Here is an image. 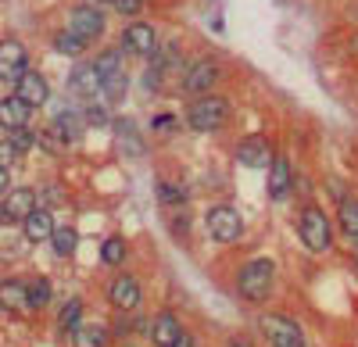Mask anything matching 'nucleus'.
Masks as SVG:
<instances>
[{
	"label": "nucleus",
	"mask_w": 358,
	"mask_h": 347,
	"mask_svg": "<svg viewBox=\"0 0 358 347\" xmlns=\"http://www.w3.org/2000/svg\"><path fill=\"white\" fill-rule=\"evenodd\" d=\"M204 229H208V237H212L215 244H236L244 237V215L236 212L233 205H215V208H208V215H204Z\"/></svg>",
	"instance_id": "obj_5"
},
{
	"label": "nucleus",
	"mask_w": 358,
	"mask_h": 347,
	"mask_svg": "<svg viewBox=\"0 0 358 347\" xmlns=\"http://www.w3.org/2000/svg\"><path fill=\"white\" fill-rule=\"evenodd\" d=\"M179 333H183V323H179V315L176 311H158L155 319H151V344L155 347H172L179 340Z\"/></svg>",
	"instance_id": "obj_16"
},
{
	"label": "nucleus",
	"mask_w": 358,
	"mask_h": 347,
	"mask_svg": "<svg viewBox=\"0 0 358 347\" xmlns=\"http://www.w3.org/2000/svg\"><path fill=\"white\" fill-rule=\"evenodd\" d=\"M33 111H36L33 104H25L18 94H11V97L0 101V126H4V129H22V126H29Z\"/></svg>",
	"instance_id": "obj_17"
},
{
	"label": "nucleus",
	"mask_w": 358,
	"mask_h": 347,
	"mask_svg": "<svg viewBox=\"0 0 358 347\" xmlns=\"http://www.w3.org/2000/svg\"><path fill=\"white\" fill-rule=\"evenodd\" d=\"M86 47H90V43H86L79 33H72V29H62V33L54 36V50H57V54H65V57H79Z\"/></svg>",
	"instance_id": "obj_26"
},
{
	"label": "nucleus",
	"mask_w": 358,
	"mask_h": 347,
	"mask_svg": "<svg viewBox=\"0 0 358 347\" xmlns=\"http://www.w3.org/2000/svg\"><path fill=\"white\" fill-rule=\"evenodd\" d=\"M8 179H11V168H0V193H8Z\"/></svg>",
	"instance_id": "obj_38"
},
{
	"label": "nucleus",
	"mask_w": 358,
	"mask_h": 347,
	"mask_svg": "<svg viewBox=\"0 0 358 347\" xmlns=\"http://www.w3.org/2000/svg\"><path fill=\"white\" fill-rule=\"evenodd\" d=\"M104 294H108V304H111L115 311H133V308L140 304V297H143L140 279H136V276H129V272L111 276V279H108V286H104Z\"/></svg>",
	"instance_id": "obj_6"
},
{
	"label": "nucleus",
	"mask_w": 358,
	"mask_h": 347,
	"mask_svg": "<svg viewBox=\"0 0 358 347\" xmlns=\"http://www.w3.org/2000/svg\"><path fill=\"white\" fill-rule=\"evenodd\" d=\"M143 4H147V0H115L118 15H129V18H136V15L143 11Z\"/></svg>",
	"instance_id": "obj_35"
},
{
	"label": "nucleus",
	"mask_w": 358,
	"mask_h": 347,
	"mask_svg": "<svg viewBox=\"0 0 358 347\" xmlns=\"http://www.w3.org/2000/svg\"><path fill=\"white\" fill-rule=\"evenodd\" d=\"M126 90H129L126 68H122V72H115V75H104V79H101V97H104V101H111V104H115V101H122V97H126Z\"/></svg>",
	"instance_id": "obj_28"
},
{
	"label": "nucleus",
	"mask_w": 358,
	"mask_h": 347,
	"mask_svg": "<svg viewBox=\"0 0 358 347\" xmlns=\"http://www.w3.org/2000/svg\"><path fill=\"white\" fill-rule=\"evenodd\" d=\"M229 347H251L248 337H229Z\"/></svg>",
	"instance_id": "obj_39"
},
{
	"label": "nucleus",
	"mask_w": 358,
	"mask_h": 347,
	"mask_svg": "<svg viewBox=\"0 0 358 347\" xmlns=\"http://www.w3.org/2000/svg\"><path fill=\"white\" fill-rule=\"evenodd\" d=\"M36 143H43V147L50 151V154H65L69 151V136L57 129V126H47V129H40L36 133Z\"/></svg>",
	"instance_id": "obj_30"
},
{
	"label": "nucleus",
	"mask_w": 358,
	"mask_h": 347,
	"mask_svg": "<svg viewBox=\"0 0 358 347\" xmlns=\"http://www.w3.org/2000/svg\"><path fill=\"white\" fill-rule=\"evenodd\" d=\"M273 140L255 133V136H244L241 143H236V161H241L244 168H268V161H273Z\"/></svg>",
	"instance_id": "obj_11"
},
{
	"label": "nucleus",
	"mask_w": 358,
	"mask_h": 347,
	"mask_svg": "<svg viewBox=\"0 0 358 347\" xmlns=\"http://www.w3.org/2000/svg\"><path fill=\"white\" fill-rule=\"evenodd\" d=\"M25 72H29V50H25V43L15 40V36L0 40V79H4V82H18Z\"/></svg>",
	"instance_id": "obj_7"
},
{
	"label": "nucleus",
	"mask_w": 358,
	"mask_h": 347,
	"mask_svg": "<svg viewBox=\"0 0 358 347\" xmlns=\"http://www.w3.org/2000/svg\"><path fill=\"white\" fill-rule=\"evenodd\" d=\"M36 197H40V205H43V208H54V205H65V200H69V190H65V186H57V183H47V186L36 190Z\"/></svg>",
	"instance_id": "obj_32"
},
{
	"label": "nucleus",
	"mask_w": 358,
	"mask_h": 347,
	"mask_svg": "<svg viewBox=\"0 0 358 347\" xmlns=\"http://www.w3.org/2000/svg\"><path fill=\"white\" fill-rule=\"evenodd\" d=\"M8 222V208H4V200H0V226Z\"/></svg>",
	"instance_id": "obj_40"
},
{
	"label": "nucleus",
	"mask_w": 358,
	"mask_h": 347,
	"mask_svg": "<svg viewBox=\"0 0 358 347\" xmlns=\"http://www.w3.org/2000/svg\"><path fill=\"white\" fill-rule=\"evenodd\" d=\"M83 122H86V119H79L76 111H62V115L54 119V126H57V129H62V133L69 136V143H76V140L83 136Z\"/></svg>",
	"instance_id": "obj_31"
},
{
	"label": "nucleus",
	"mask_w": 358,
	"mask_h": 347,
	"mask_svg": "<svg viewBox=\"0 0 358 347\" xmlns=\"http://www.w3.org/2000/svg\"><path fill=\"white\" fill-rule=\"evenodd\" d=\"M351 247H355V258H358V237H355V240H351Z\"/></svg>",
	"instance_id": "obj_41"
},
{
	"label": "nucleus",
	"mask_w": 358,
	"mask_h": 347,
	"mask_svg": "<svg viewBox=\"0 0 358 347\" xmlns=\"http://www.w3.org/2000/svg\"><path fill=\"white\" fill-rule=\"evenodd\" d=\"M0 308L8 315H29V294H25V279H4L0 283Z\"/></svg>",
	"instance_id": "obj_18"
},
{
	"label": "nucleus",
	"mask_w": 358,
	"mask_h": 347,
	"mask_svg": "<svg viewBox=\"0 0 358 347\" xmlns=\"http://www.w3.org/2000/svg\"><path fill=\"white\" fill-rule=\"evenodd\" d=\"M69 90H72V97H79V101L101 97V72H97L94 65H76L72 75H69Z\"/></svg>",
	"instance_id": "obj_15"
},
{
	"label": "nucleus",
	"mask_w": 358,
	"mask_h": 347,
	"mask_svg": "<svg viewBox=\"0 0 358 347\" xmlns=\"http://www.w3.org/2000/svg\"><path fill=\"white\" fill-rule=\"evenodd\" d=\"M18 158H22V151H18L15 143H11V140L4 136V140H0V168H11V165H15Z\"/></svg>",
	"instance_id": "obj_34"
},
{
	"label": "nucleus",
	"mask_w": 358,
	"mask_h": 347,
	"mask_svg": "<svg viewBox=\"0 0 358 347\" xmlns=\"http://www.w3.org/2000/svg\"><path fill=\"white\" fill-rule=\"evenodd\" d=\"M265 190H268V200H276V205H283V200L290 197L294 190V168L283 154H276L273 161H268L265 168Z\"/></svg>",
	"instance_id": "obj_10"
},
{
	"label": "nucleus",
	"mask_w": 358,
	"mask_h": 347,
	"mask_svg": "<svg viewBox=\"0 0 358 347\" xmlns=\"http://www.w3.org/2000/svg\"><path fill=\"white\" fill-rule=\"evenodd\" d=\"M115 129H118V147H122L126 154H133V158H140V154H143V140L136 136L133 122H129V119H118Z\"/></svg>",
	"instance_id": "obj_25"
},
{
	"label": "nucleus",
	"mask_w": 358,
	"mask_h": 347,
	"mask_svg": "<svg viewBox=\"0 0 358 347\" xmlns=\"http://www.w3.org/2000/svg\"><path fill=\"white\" fill-rule=\"evenodd\" d=\"M15 94L25 101V104H33V108H43L47 101H50V82H47V75H40V72H33L29 68L18 82H15Z\"/></svg>",
	"instance_id": "obj_14"
},
{
	"label": "nucleus",
	"mask_w": 358,
	"mask_h": 347,
	"mask_svg": "<svg viewBox=\"0 0 358 347\" xmlns=\"http://www.w3.org/2000/svg\"><path fill=\"white\" fill-rule=\"evenodd\" d=\"M337 229L348 240L358 237V197H341V205H337Z\"/></svg>",
	"instance_id": "obj_22"
},
{
	"label": "nucleus",
	"mask_w": 358,
	"mask_h": 347,
	"mask_svg": "<svg viewBox=\"0 0 358 347\" xmlns=\"http://www.w3.org/2000/svg\"><path fill=\"white\" fill-rule=\"evenodd\" d=\"M172 347H197V344H194V337H190V333L183 330V333H179V340H176Z\"/></svg>",
	"instance_id": "obj_37"
},
{
	"label": "nucleus",
	"mask_w": 358,
	"mask_h": 347,
	"mask_svg": "<svg viewBox=\"0 0 358 347\" xmlns=\"http://www.w3.org/2000/svg\"><path fill=\"white\" fill-rule=\"evenodd\" d=\"M83 119H86V126H108V111H104V108H94V104H90Z\"/></svg>",
	"instance_id": "obj_36"
},
{
	"label": "nucleus",
	"mask_w": 358,
	"mask_h": 347,
	"mask_svg": "<svg viewBox=\"0 0 358 347\" xmlns=\"http://www.w3.org/2000/svg\"><path fill=\"white\" fill-rule=\"evenodd\" d=\"M94 4H115V0H94Z\"/></svg>",
	"instance_id": "obj_42"
},
{
	"label": "nucleus",
	"mask_w": 358,
	"mask_h": 347,
	"mask_svg": "<svg viewBox=\"0 0 358 347\" xmlns=\"http://www.w3.org/2000/svg\"><path fill=\"white\" fill-rule=\"evenodd\" d=\"M229 101L219 97V94H201L190 101L187 108V126L194 133H219L226 122H229Z\"/></svg>",
	"instance_id": "obj_2"
},
{
	"label": "nucleus",
	"mask_w": 358,
	"mask_h": 347,
	"mask_svg": "<svg viewBox=\"0 0 358 347\" xmlns=\"http://www.w3.org/2000/svg\"><path fill=\"white\" fill-rule=\"evenodd\" d=\"M122 47L140 54V57H155V50H158V29L151 22H133L122 33Z\"/></svg>",
	"instance_id": "obj_12"
},
{
	"label": "nucleus",
	"mask_w": 358,
	"mask_h": 347,
	"mask_svg": "<svg viewBox=\"0 0 358 347\" xmlns=\"http://www.w3.org/2000/svg\"><path fill=\"white\" fill-rule=\"evenodd\" d=\"M40 205V197H36V190L33 186H15V190H8V197H4V208H8V222H22L29 212H33Z\"/></svg>",
	"instance_id": "obj_19"
},
{
	"label": "nucleus",
	"mask_w": 358,
	"mask_h": 347,
	"mask_svg": "<svg viewBox=\"0 0 358 347\" xmlns=\"http://www.w3.org/2000/svg\"><path fill=\"white\" fill-rule=\"evenodd\" d=\"M219 75H222V68H219L215 57H201V61H194V65L187 68V75H183V90L194 94V97L212 94V86L219 82Z\"/></svg>",
	"instance_id": "obj_9"
},
{
	"label": "nucleus",
	"mask_w": 358,
	"mask_h": 347,
	"mask_svg": "<svg viewBox=\"0 0 358 347\" xmlns=\"http://www.w3.org/2000/svg\"><path fill=\"white\" fill-rule=\"evenodd\" d=\"M258 330H262V337H265L268 347H308L305 330L297 326L290 315H283V311H265V315H258Z\"/></svg>",
	"instance_id": "obj_4"
},
{
	"label": "nucleus",
	"mask_w": 358,
	"mask_h": 347,
	"mask_svg": "<svg viewBox=\"0 0 358 347\" xmlns=\"http://www.w3.org/2000/svg\"><path fill=\"white\" fill-rule=\"evenodd\" d=\"M50 244H54V254L57 258H76V247H79V229L76 226H54L50 233Z\"/></svg>",
	"instance_id": "obj_21"
},
{
	"label": "nucleus",
	"mask_w": 358,
	"mask_h": 347,
	"mask_svg": "<svg viewBox=\"0 0 358 347\" xmlns=\"http://www.w3.org/2000/svg\"><path fill=\"white\" fill-rule=\"evenodd\" d=\"M25 294H29V308L33 311H43L50 304V294H54V286L47 276H33V279H25Z\"/></svg>",
	"instance_id": "obj_23"
},
{
	"label": "nucleus",
	"mask_w": 358,
	"mask_h": 347,
	"mask_svg": "<svg viewBox=\"0 0 358 347\" xmlns=\"http://www.w3.org/2000/svg\"><path fill=\"white\" fill-rule=\"evenodd\" d=\"M69 29H72V33H79L86 43H94V40H101V36H104L108 18H104V11H101V8H94V4H79V8H72Z\"/></svg>",
	"instance_id": "obj_8"
},
{
	"label": "nucleus",
	"mask_w": 358,
	"mask_h": 347,
	"mask_svg": "<svg viewBox=\"0 0 358 347\" xmlns=\"http://www.w3.org/2000/svg\"><path fill=\"white\" fill-rule=\"evenodd\" d=\"M79 323H83V301H79V297H69V301L62 304V311H57V330L72 333Z\"/></svg>",
	"instance_id": "obj_27"
},
{
	"label": "nucleus",
	"mask_w": 358,
	"mask_h": 347,
	"mask_svg": "<svg viewBox=\"0 0 358 347\" xmlns=\"http://www.w3.org/2000/svg\"><path fill=\"white\" fill-rule=\"evenodd\" d=\"M94 68L101 72V79H104V75H115V72H122V47L101 50V54L94 57Z\"/></svg>",
	"instance_id": "obj_29"
},
{
	"label": "nucleus",
	"mask_w": 358,
	"mask_h": 347,
	"mask_svg": "<svg viewBox=\"0 0 358 347\" xmlns=\"http://www.w3.org/2000/svg\"><path fill=\"white\" fill-rule=\"evenodd\" d=\"M72 347H111V330L101 323H79L72 330Z\"/></svg>",
	"instance_id": "obj_20"
},
{
	"label": "nucleus",
	"mask_w": 358,
	"mask_h": 347,
	"mask_svg": "<svg viewBox=\"0 0 358 347\" xmlns=\"http://www.w3.org/2000/svg\"><path fill=\"white\" fill-rule=\"evenodd\" d=\"M273 286H276V265H273V258H251V262L236 272V294H241L244 301H251V304L268 301Z\"/></svg>",
	"instance_id": "obj_1"
},
{
	"label": "nucleus",
	"mask_w": 358,
	"mask_h": 347,
	"mask_svg": "<svg viewBox=\"0 0 358 347\" xmlns=\"http://www.w3.org/2000/svg\"><path fill=\"white\" fill-rule=\"evenodd\" d=\"M54 215H50V208H43V205H36L33 212H29L25 219H22V233H25V240L29 244H47L50 240V233H54Z\"/></svg>",
	"instance_id": "obj_13"
},
{
	"label": "nucleus",
	"mask_w": 358,
	"mask_h": 347,
	"mask_svg": "<svg viewBox=\"0 0 358 347\" xmlns=\"http://www.w3.org/2000/svg\"><path fill=\"white\" fill-rule=\"evenodd\" d=\"M297 237H301V244L312 254L330 251L334 247V222H330V215H326L319 205L301 208V215H297Z\"/></svg>",
	"instance_id": "obj_3"
},
{
	"label": "nucleus",
	"mask_w": 358,
	"mask_h": 347,
	"mask_svg": "<svg viewBox=\"0 0 358 347\" xmlns=\"http://www.w3.org/2000/svg\"><path fill=\"white\" fill-rule=\"evenodd\" d=\"M8 140L15 143V147H18L22 154L36 147V133H33V129H29V126H22V129H8Z\"/></svg>",
	"instance_id": "obj_33"
},
{
	"label": "nucleus",
	"mask_w": 358,
	"mask_h": 347,
	"mask_svg": "<svg viewBox=\"0 0 358 347\" xmlns=\"http://www.w3.org/2000/svg\"><path fill=\"white\" fill-rule=\"evenodd\" d=\"M126 258H129V244H126L122 237H108V240L101 244V262H104V265L122 269Z\"/></svg>",
	"instance_id": "obj_24"
}]
</instances>
